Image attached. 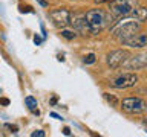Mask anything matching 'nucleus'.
<instances>
[{
    "label": "nucleus",
    "mask_w": 147,
    "mask_h": 137,
    "mask_svg": "<svg viewBox=\"0 0 147 137\" xmlns=\"http://www.w3.org/2000/svg\"><path fill=\"white\" fill-rule=\"evenodd\" d=\"M103 96H104V99L107 100V104L110 105V107H118V105H119L118 99L115 98L113 94H110V93H103Z\"/></svg>",
    "instance_id": "12"
},
{
    "label": "nucleus",
    "mask_w": 147,
    "mask_h": 137,
    "mask_svg": "<svg viewBox=\"0 0 147 137\" xmlns=\"http://www.w3.org/2000/svg\"><path fill=\"white\" fill-rule=\"evenodd\" d=\"M129 15H130L132 18H135V20H138L140 23H146V20H147V8L136 6Z\"/></svg>",
    "instance_id": "11"
},
{
    "label": "nucleus",
    "mask_w": 147,
    "mask_h": 137,
    "mask_svg": "<svg viewBox=\"0 0 147 137\" xmlns=\"http://www.w3.org/2000/svg\"><path fill=\"white\" fill-rule=\"evenodd\" d=\"M127 70H142L147 66V55L146 53H140V55H133L129 57L123 64Z\"/></svg>",
    "instance_id": "9"
},
{
    "label": "nucleus",
    "mask_w": 147,
    "mask_h": 137,
    "mask_svg": "<svg viewBox=\"0 0 147 137\" xmlns=\"http://www.w3.org/2000/svg\"><path fill=\"white\" fill-rule=\"evenodd\" d=\"M63 134H64V136H71V128H69V126H64V128H63Z\"/></svg>",
    "instance_id": "20"
},
{
    "label": "nucleus",
    "mask_w": 147,
    "mask_h": 137,
    "mask_svg": "<svg viewBox=\"0 0 147 137\" xmlns=\"http://www.w3.org/2000/svg\"><path fill=\"white\" fill-rule=\"evenodd\" d=\"M121 43L124 46L132 47V49H144L147 46V34H146V32H142V31H140V32H136L135 35L127 37V38L121 40Z\"/></svg>",
    "instance_id": "8"
},
{
    "label": "nucleus",
    "mask_w": 147,
    "mask_h": 137,
    "mask_svg": "<svg viewBox=\"0 0 147 137\" xmlns=\"http://www.w3.org/2000/svg\"><path fill=\"white\" fill-rule=\"evenodd\" d=\"M138 6V0H110L109 14L113 18L127 17Z\"/></svg>",
    "instance_id": "3"
},
{
    "label": "nucleus",
    "mask_w": 147,
    "mask_h": 137,
    "mask_svg": "<svg viewBox=\"0 0 147 137\" xmlns=\"http://www.w3.org/2000/svg\"><path fill=\"white\" fill-rule=\"evenodd\" d=\"M96 3H103V2H107V0H95Z\"/></svg>",
    "instance_id": "26"
},
{
    "label": "nucleus",
    "mask_w": 147,
    "mask_h": 137,
    "mask_svg": "<svg viewBox=\"0 0 147 137\" xmlns=\"http://www.w3.org/2000/svg\"><path fill=\"white\" fill-rule=\"evenodd\" d=\"M57 100H58L57 96H52V99H51V105H55V104H57Z\"/></svg>",
    "instance_id": "22"
},
{
    "label": "nucleus",
    "mask_w": 147,
    "mask_h": 137,
    "mask_svg": "<svg viewBox=\"0 0 147 137\" xmlns=\"http://www.w3.org/2000/svg\"><path fill=\"white\" fill-rule=\"evenodd\" d=\"M141 26H142V23H140L138 20H135V18H132V20H127L126 18V20L118 21L117 25L110 29V35H112L113 38L121 41L124 38H127V37H132V35H135L136 32H140Z\"/></svg>",
    "instance_id": "2"
},
{
    "label": "nucleus",
    "mask_w": 147,
    "mask_h": 137,
    "mask_svg": "<svg viewBox=\"0 0 147 137\" xmlns=\"http://www.w3.org/2000/svg\"><path fill=\"white\" fill-rule=\"evenodd\" d=\"M121 110L127 114H140L142 111H146L147 104L144 99L141 98H126L121 100Z\"/></svg>",
    "instance_id": "5"
},
{
    "label": "nucleus",
    "mask_w": 147,
    "mask_h": 137,
    "mask_svg": "<svg viewBox=\"0 0 147 137\" xmlns=\"http://www.w3.org/2000/svg\"><path fill=\"white\" fill-rule=\"evenodd\" d=\"M25 104H26V107L29 108L31 111L37 110V99L32 98V96H26V98H25Z\"/></svg>",
    "instance_id": "13"
},
{
    "label": "nucleus",
    "mask_w": 147,
    "mask_h": 137,
    "mask_svg": "<svg viewBox=\"0 0 147 137\" xmlns=\"http://www.w3.org/2000/svg\"><path fill=\"white\" fill-rule=\"evenodd\" d=\"M5 126H6L8 130H11V132H14V134H16V132L18 131V126H17V125H11V123H6Z\"/></svg>",
    "instance_id": "17"
},
{
    "label": "nucleus",
    "mask_w": 147,
    "mask_h": 137,
    "mask_svg": "<svg viewBox=\"0 0 147 137\" xmlns=\"http://www.w3.org/2000/svg\"><path fill=\"white\" fill-rule=\"evenodd\" d=\"M58 61H64V55H58Z\"/></svg>",
    "instance_id": "25"
},
{
    "label": "nucleus",
    "mask_w": 147,
    "mask_h": 137,
    "mask_svg": "<svg viewBox=\"0 0 147 137\" xmlns=\"http://www.w3.org/2000/svg\"><path fill=\"white\" fill-rule=\"evenodd\" d=\"M129 57H130V53L124 49L112 50V52H109L107 57H106V63H107V66L110 68H118V67L123 66L124 61H126Z\"/></svg>",
    "instance_id": "7"
},
{
    "label": "nucleus",
    "mask_w": 147,
    "mask_h": 137,
    "mask_svg": "<svg viewBox=\"0 0 147 137\" xmlns=\"http://www.w3.org/2000/svg\"><path fill=\"white\" fill-rule=\"evenodd\" d=\"M9 102H11V100H9L8 98H0V105H3V107H8Z\"/></svg>",
    "instance_id": "18"
},
{
    "label": "nucleus",
    "mask_w": 147,
    "mask_h": 137,
    "mask_svg": "<svg viewBox=\"0 0 147 137\" xmlns=\"http://www.w3.org/2000/svg\"><path fill=\"white\" fill-rule=\"evenodd\" d=\"M20 12H34V11H32V8L31 6H23V5H20Z\"/></svg>",
    "instance_id": "19"
},
{
    "label": "nucleus",
    "mask_w": 147,
    "mask_h": 137,
    "mask_svg": "<svg viewBox=\"0 0 147 137\" xmlns=\"http://www.w3.org/2000/svg\"><path fill=\"white\" fill-rule=\"evenodd\" d=\"M51 116H52V117H55V119H60V120H61V116H60V114H57V113H51Z\"/></svg>",
    "instance_id": "23"
},
{
    "label": "nucleus",
    "mask_w": 147,
    "mask_h": 137,
    "mask_svg": "<svg viewBox=\"0 0 147 137\" xmlns=\"http://www.w3.org/2000/svg\"><path fill=\"white\" fill-rule=\"evenodd\" d=\"M31 136H32V137H45L46 134H45V131H43V130H37V131L32 132Z\"/></svg>",
    "instance_id": "16"
},
{
    "label": "nucleus",
    "mask_w": 147,
    "mask_h": 137,
    "mask_svg": "<svg viewBox=\"0 0 147 137\" xmlns=\"http://www.w3.org/2000/svg\"><path fill=\"white\" fill-rule=\"evenodd\" d=\"M136 82H138V76L135 73L127 72V73H121V75L112 78L109 81V85L117 90H124V88H130V87L136 85Z\"/></svg>",
    "instance_id": "4"
},
{
    "label": "nucleus",
    "mask_w": 147,
    "mask_h": 137,
    "mask_svg": "<svg viewBox=\"0 0 147 137\" xmlns=\"http://www.w3.org/2000/svg\"><path fill=\"white\" fill-rule=\"evenodd\" d=\"M61 37H63V38H66V40H74L77 37V34L74 31H67V29H64V27H63V29H61Z\"/></svg>",
    "instance_id": "14"
},
{
    "label": "nucleus",
    "mask_w": 147,
    "mask_h": 137,
    "mask_svg": "<svg viewBox=\"0 0 147 137\" xmlns=\"http://www.w3.org/2000/svg\"><path fill=\"white\" fill-rule=\"evenodd\" d=\"M96 61V57H95V53H87L84 58H83V63L84 64H94Z\"/></svg>",
    "instance_id": "15"
},
{
    "label": "nucleus",
    "mask_w": 147,
    "mask_h": 137,
    "mask_svg": "<svg viewBox=\"0 0 147 137\" xmlns=\"http://www.w3.org/2000/svg\"><path fill=\"white\" fill-rule=\"evenodd\" d=\"M38 2H40V5H41V6H48V3H46L45 0H38Z\"/></svg>",
    "instance_id": "24"
},
{
    "label": "nucleus",
    "mask_w": 147,
    "mask_h": 137,
    "mask_svg": "<svg viewBox=\"0 0 147 137\" xmlns=\"http://www.w3.org/2000/svg\"><path fill=\"white\" fill-rule=\"evenodd\" d=\"M69 25L74 26V29H77L78 32H87V25H86V18L84 14H71V23Z\"/></svg>",
    "instance_id": "10"
},
{
    "label": "nucleus",
    "mask_w": 147,
    "mask_h": 137,
    "mask_svg": "<svg viewBox=\"0 0 147 137\" xmlns=\"http://www.w3.org/2000/svg\"><path fill=\"white\" fill-rule=\"evenodd\" d=\"M49 17H51V20H52L54 26L60 27V29L69 26V23H71V12H69L66 8L52 9V11L49 12Z\"/></svg>",
    "instance_id": "6"
},
{
    "label": "nucleus",
    "mask_w": 147,
    "mask_h": 137,
    "mask_svg": "<svg viewBox=\"0 0 147 137\" xmlns=\"http://www.w3.org/2000/svg\"><path fill=\"white\" fill-rule=\"evenodd\" d=\"M34 43H35V44H40V43H41V38H40L38 35H35V37H34Z\"/></svg>",
    "instance_id": "21"
},
{
    "label": "nucleus",
    "mask_w": 147,
    "mask_h": 137,
    "mask_svg": "<svg viewBox=\"0 0 147 137\" xmlns=\"http://www.w3.org/2000/svg\"><path fill=\"white\" fill-rule=\"evenodd\" d=\"M84 18L87 25V32H90L92 35H98L113 20V17L104 9H90L84 14Z\"/></svg>",
    "instance_id": "1"
}]
</instances>
